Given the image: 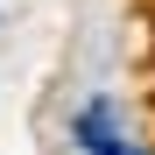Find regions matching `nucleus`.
I'll return each mask as SVG.
<instances>
[{"mask_svg": "<svg viewBox=\"0 0 155 155\" xmlns=\"http://www.w3.org/2000/svg\"><path fill=\"white\" fill-rule=\"evenodd\" d=\"M78 141H85L92 155H134L120 134H113V120H106V106H85V120H78Z\"/></svg>", "mask_w": 155, "mask_h": 155, "instance_id": "f257e3e1", "label": "nucleus"}]
</instances>
